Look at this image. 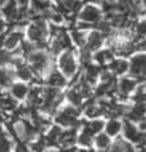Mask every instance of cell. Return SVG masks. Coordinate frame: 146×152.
Wrapping results in <instances>:
<instances>
[{
	"mask_svg": "<svg viewBox=\"0 0 146 152\" xmlns=\"http://www.w3.org/2000/svg\"><path fill=\"white\" fill-rule=\"evenodd\" d=\"M48 28H46L45 22L41 18L37 19L35 23H32L28 28V37L32 41H35L38 45V48H44L45 46V39L48 36Z\"/></svg>",
	"mask_w": 146,
	"mask_h": 152,
	"instance_id": "6da1fadb",
	"label": "cell"
},
{
	"mask_svg": "<svg viewBox=\"0 0 146 152\" xmlns=\"http://www.w3.org/2000/svg\"><path fill=\"white\" fill-rule=\"evenodd\" d=\"M58 152H76V148H62Z\"/></svg>",
	"mask_w": 146,
	"mask_h": 152,
	"instance_id": "74e56055",
	"label": "cell"
},
{
	"mask_svg": "<svg viewBox=\"0 0 146 152\" xmlns=\"http://www.w3.org/2000/svg\"><path fill=\"white\" fill-rule=\"evenodd\" d=\"M4 29V22H3V19L0 18V31H3Z\"/></svg>",
	"mask_w": 146,
	"mask_h": 152,
	"instance_id": "f35d334b",
	"label": "cell"
},
{
	"mask_svg": "<svg viewBox=\"0 0 146 152\" xmlns=\"http://www.w3.org/2000/svg\"><path fill=\"white\" fill-rule=\"evenodd\" d=\"M145 64H146V59H145V55L142 53L132 58L131 65H130L131 75H133V77L136 75V77L144 78V75H145Z\"/></svg>",
	"mask_w": 146,
	"mask_h": 152,
	"instance_id": "5b68a950",
	"label": "cell"
},
{
	"mask_svg": "<svg viewBox=\"0 0 146 152\" xmlns=\"http://www.w3.org/2000/svg\"><path fill=\"white\" fill-rule=\"evenodd\" d=\"M77 115H78V110H77L76 107L67 106L55 118V120H57V123H59L60 125H64V126H69V125L74 126V124L77 123Z\"/></svg>",
	"mask_w": 146,
	"mask_h": 152,
	"instance_id": "3957f363",
	"label": "cell"
},
{
	"mask_svg": "<svg viewBox=\"0 0 146 152\" xmlns=\"http://www.w3.org/2000/svg\"><path fill=\"white\" fill-rule=\"evenodd\" d=\"M81 8V3L78 0H57V9L60 14L76 13Z\"/></svg>",
	"mask_w": 146,
	"mask_h": 152,
	"instance_id": "52a82bcc",
	"label": "cell"
},
{
	"mask_svg": "<svg viewBox=\"0 0 146 152\" xmlns=\"http://www.w3.org/2000/svg\"><path fill=\"white\" fill-rule=\"evenodd\" d=\"M91 1H104V0H91Z\"/></svg>",
	"mask_w": 146,
	"mask_h": 152,
	"instance_id": "b9f144b4",
	"label": "cell"
},
{
	"mask_svg": "<svg viewBox=\"0 0 146 152\" xmlns=\"http://www.w3.org/2000/svg\"><path fill=\"white\" fill-rule=\"evenodd\" d=\"M50 18H51V20H53L54 23H60L62 20H63V15L60 14V13H50Z\"/></svg>",
	"mask_w": 146,
	"mask_h": 152,
	"instance_id": "e575fe53",
	"label": "cell"
},
{
	"mask_svg": "<svg viewBox=\"0 0 146 152\" xmlns=\"http://www.w3.org/2000/svg\"><path fill=\"white\" fill-rule=\"evenodd\" d=\"M145 116V105L144 102L141 104H136L135 107H132L130 113H128V118L131 120H136V121H142Z\"/></svg>",
	"mask_w": 146,
	"mask_h": 152,
	"instance_id": "8fae6325",
	"label": "cell"
},
{
	"mask_svg": "<svg viewBox=\"0 0 146 152\" xmlns=\"http://www.w3.org/2000/svg\"><path fill=\"white\" fill-rule=\"evenodd\" d=\"M136 33L141 37V39L144 37V35L146 33V23L145 22H141V23H139L136 26Z\"/></svg>",
	"mask_w": 146,
	"mask_h": 152,
	"instance_id": "836d02e7",
	"label": "cell"
},
{
	"mask_svg": "<svg viewBox=\"0 0 146 152\" xmlns=\"http://www.w3.org/2000/svg\"><path fill=\"white\" fill-rule=\"evenodd\" d=\"M109 66H110V70L115 74H123L128 69V64L124 60H114L111 61V64Z\"/></svg>",
	"mask_w": 146,
	"mask_h": 152,
	"instance_id": "9a60e30c",
	"label": "cell"
},
{
	"mask_svg": "<svg viewBox=\"0 0 146 152\" xmlns=\"http://www.w3.org/2000/svg\"><path fill=\"white\" fill-rule=\"evenodd\" d=\"M12 59V55L9 53H7L5 50H0V65H4L7 63H9Z\"/></svg>",
	"mask_w": 146,
	"mask_h": 152,
	"instance_id": "d6a6232c",
	"label": "cell"
},
{
	"mask_svg": "<svg viewBox=\"0 0 146 152\" xmlns=\"http://www.w3.org/2000/svg\"><path fill=\"white\" fill-rule=\"evenodd\" d=\"M80 18L87 23H97L101 18V12L96 7L86 5L80 13Z\"/></svg>",
	"mask_w": 146,
	"mask_h": 152,
	"instance_id": "8992f818",
	"label": "cell"
},
{
	"mask_svg": "<svg viewBox=\"0 0 146 152\" xmlns=\"http://www.w3.org/2000/svg\"><path fill=\"white\" fill-rule=\"evenodd\" d=\"M29 61H31V70L40 73L48 65V55L42 51H32L29 54Z\"/></svg>",
	"mask_w": 146,
	"mask_h": 152,
	"instance_id": "277c9868",
	"label": "cell"
},
{
	"mask_svg": "<svg viewBox=\"0 0 146 152\" xmlns=\"http://www.w3.org/2000/svg\"><path fill=\"white\" fill-rule=\"evenodd\" d=\"M48 83L50 84L51 87H62L66 84V78H64V75L62 73H59L58 70H53L49 75V79H48Z\"/></svg>",
	"mask_w": 146,
	"mask_h": 152,
	"instance_id": "7c38bea8",
	"label": "cell"
},
{
	"mask_svg": "<svg viewBox=\"0 0 146 152\" xmlns=\"http://www.w3.org/2000/svg\"><path fill=\"white\" fill-rule=\"evenodd\" d=\"M27 92H28L27 86H24L22 83H17L12 87V94L14 97H17V99H23V97L27 95Z\"/></svg>",
	"mask_w": 146,
	"mask_h": 152,
	"instance_id": "ac0fdd59",
	"label": "cell"
},
{
	"mask_svg": "<svg viewBox=\"0 0 146 152\" xmlns=\"http://www.w3.org/2000/svg\"><path fill=\"white\" fill-rule=\"evenodd\" d=\"M13 81V73L7 68H0V86H9Z\"/></svg>",
	"mask_w": 146,
	"mask_h": 152,
	"instance_id": "2e32d148",
	"label": "cell"
},
{
	"mask_svg": "<svg viewBox=\"0 0 146 152\" xmlns=\"http://www.w3.org/2000/svg\"><path fill=\"white\" fill-rule=\"evenodd\" d=\"M17 4H19L21 8H27L28 5V0H15Z\"/></svg>",
	"mask_w": 146,
	"mask_h": 152,
	"instance_id": "d590c367",
	"label": "cell"
},
{
	"mask_svg": "<svg viewBox=\"0 0 146 152\" xmlns=\"http://www.w3.org/2000/svg\"><path fill=\"white\" fill-rule=\"evenodd\" d=\"M124 142L122 138H118L113 145H111V148H110V152H123L124 151Z\"/></svg>",
	"mask_w": 146,
	"mask_h": 152,
	"instance_id": "4dcf8cb0",
	"label": "cell"
},
{
	"mask_svg": "<svg viewBox=\"0 0 146 152\" xmlns=\"http://www.w3.org/2000/svg\"><path fill=\"white\" fill-rule=\"evenodd\" d=\"M15 109V102L10 97H3L0 99V110L8 111V110H14Z\"/></svg>",
	"mask_w": 146,
	"mask_h": 152,
	"instance_id": "cb8c5ba5",
	"label": "cell"
},
{
	"mask_svg": "<svg viewBox=\"0 0 146 152\" xmlns=\"http://www.w3.org/2000/svg\"><path fill=\"white\" fill-rule=\"evenodd\" d=\"M21 50H22L23 54H27V55H29V54L35 50V45L29 44V42H22V45H21Z\"/></svg>",
	"mask_w": 146,
	"mask_h": 152,
	"instance_id": "1f68e13d",
	"label": "cell"
},
{
	"mask_svg": "<svg viewBox=\"0 0 146 152\" xmlns=\"http://www.w3.org/2000/svg\"><path fill=\"white\" fill-rule=\"evenodd\" d=\"M102 114V110L100 106H95V105H90V106L86 109V115L90 116V118H94V116H97Z\"/></svg>",
	"mask_w": 146,
	"mask_h": 152,
	"instance_id": "f1b7e54d",
	"label": "cell"
},
{
	"mask_svg": "<svg viewBox=\"0 0 146 152\" xmlns=\"http://www.w3.org/2000/svg\"><path fill=\"white\" fill-rule=\"evenodd\" d=\"M92 136L94 134L91 132H88L87 129H83V132L81 133V136L78 137V143L82 146H90L92 143Z\"/></svg>",
	"mask_w": 146,
	"mask_h": 152,
	"instance_id": "603a6c76",
	"label": "cell"
},
{
	"mask_svg": "<svg viewBox=\"0 0 146 152\" xmlns=\"http://www.w3.org/2000/svg\"><path fill=\"white\" fill-rule=\"evenodd\" d=\"M17 75H18L21 79L28 81V79H31V77H32V70H31V68H28V66H26L23 64H18L17 65Z\"/></svg>",
	"mask_w": 146,
	"mask_h": 152,
	"instance_id": "e0dca14e",
	"label": "cell"
},
{
	"mask_svg": "<svg viewBox=\"0 0 146 152\" xmlns=\"http://www.w3.org/2000/svg\"><path fill=\"white\" fill-rule=\"evenodd\" d=\"M113 59V53L110 50H102V51H99L95 55V60L100 64H104L108 60H111Z\"/></svg>",
	"mask_w": 146,
	"mask_h": 152,
	"instance_id": "44dd1931",
	"label": "cell"
},
{
	"mask_svg": "<svg viewBox=\"0 0 146 152\" xmlns=\"http://www.w3.org/2000/svg\"><path fill=\"white\" fill-rule=\"evenodd\" d=\"M9 148H10L9 139L5 137V133L0 128V152H9Z\"/></svg>",
	"mask_w": 146,
	"mask_h": 152,
	"instance_id": "484cf974",
	"label": "cell"
},
{
	"mask_svg": "<svg viewBox=\"0 0 146 152\" xmlns=\"http://www.w3.org/2000/svg\"><path fill=\"white\" fill-rule=\"evenodd\" d=\"M31 4H32V10L28 12L29 14L36 13V12H38V13H45L50 8V3L48 0H32Z\"/></svg>",
	"mask_w": 146,
	"mask_h": 152,
	"instance_id": "4fadbf2b",
	"label": "cell"
},
{
	"mask_svg": "<svg viewBox=\"0 0 146 152\" xmlns=\"http://www.w3.org/2000/svg\"><path fill=\"white\" fill-rule=\"evenodd\" d=\"M17 152H28V150L23 145H19L18 147H17Z\"/></svg>",
	"mask_w": 146,
	"mask_h": 152,
	"instance_id": "8d00e7d4",
	"label": "cell"
},
{
	"mask_svg": "<svg viewBox=\"0 0 146 152\" xmlns=\"http://www.w3.org/2000/svg\"><path fill=\"white\" fill-rule=\"evenodd\" d=\"M23 39V32H21V31H14V32H12L9 33V36L7 37V39H4V46L8 49V50H10V49H14L17 45L19 44L21 41H22Z\"/></svg>",
	"mask_w": 146,
	"mask_h": 152,
	"instance_id": "30bf717a",
	"label": "cell"
},
{
	"mask_svg": "<svg viewBox=\"0 0 146 152\" xmlns=\"http://www.w3.org/2000/svg\"><path fill=\"white\" fill-rule=\"evenodd\" d=\"M136 84H137V82L135 79L123 78V79H121V82H119V91H121L122 95H127L136 87Z\"/></svg>",
	"mask_w": 146,
	"mask_h": 152,
	"instance_id": "5bb4252c",
	"label": "cell"
},
{
	"mask_svg": "<svg viewBox=\"0 0 146 152\" xmlns=\"http://www.w3.org/2000/svg\"><path fill=\"white\" fill-rule=\"evenodd\" d=\"M78 152H94V151H88V150H81V151H78Z\"/></svg>",
	"mask_w": 146,
	"mask_h": 152,
	"instance_id": "60d3db41",
	"label": "cell"
},
{
	"mask_svg": "<svg viewBox=\"0 0 146 152\" xmlns=\"http://www.w3.org/2000/svg\"><path fill=\"white\" fill-rule=\"evenodd\" d=\"M102 41H104V35L99 31H94L87 36L85 48L87 49L88 51H94V50H97L99 48H100Z\"/></svg>",
	"mask_w": 146,
	"mask_h": 152,
	"instance_id": "ba28073f",
	"label": "cell"
},
{
	"mask_svg": "<svg viewBox=\"0 0 146 152\" xmlns=\"http://www.w3.org/2000/svg\"><path fill=\"white\" fill-rule=\"evenodd\" d=\"M72 37H73V40H74V42L78 46H81V48H83L85 46V44H86L85 32H82V31H73Z\"/></svg>",
	"mask_w": 146,
	"mask_h": 152,
	"instance_id": "4316f807",
	"label": "cell"
},
{
	"mask_svg": "<svg viewBox=\"0 0 146 152\" xmlns=\"http://www.w3.org/2000/svg\"><path fill=\"white\" fill-rule=\"evenodd\" d=\"M68 100L71 101L72 104H74L76 106H78L82 102V95H81V92L78 88H72V90L68 92Z\"/></svg>",
	"mask_w": 146,
	"mask_h": 152,
	"instance_id": "ffe728a7",
	"label": "cell"
},
{
	"mask_svg": "<svg viewBox=\"0 0 146 152\" xmlns=\"http://www.w3.org/2000/svg\"><path fill=\"white\" fill-rule=\"evenodd\" d=\"M97 29H99V32L102 33V35L109 33L111 31V23L109 22V20H102V22L97 23Z\"/></svg>",
	"mask_w": 146,
	"mask_h": 152,
	"instance_id": "f546056e",
	"label": "cell"
},
{
	"mask_svg": "<svg viewBox=\"0 0 146 152\" xmlns=\"http://www.w3.org/2000/svg\"><path fill=\"white\" fill-rule=\"evenodd\" d=\"M7 1H8V0H0V5H1V7H3V5H4V4H5V3H7Z\"/></svg>",
	"mask_w": 146,
	"mask_h": 152,
	"instance_id": "ab89813d",
	"label": "cell"
},
{
	"mask_svg": "<svg viewBox=\"0 0 146 152\" xmlns=\"http://www.w3.org/2000/svg\"><path fill=\"white\" fill-rule=\"evenodd\" d=\"M121 130V123L117 120H110L108 124H106V132L110 136H115L118 134V132Z\"/></svg>",
	"mask_w": 146,
	"mask_h": 152,
	"instance_id": "d4e9b609",
	"label": "cell"
},
{
	"mask_svg": "<svg viewBox=\"0 0 146 152\" xmlns=\"http://www.w3.org/2000/svg\"><path fill=\"white\" fill-rule=\"evenodd\" d=\"M96 145H97V147L104 150L110 145V139L108 138V136H105V134H99L96 137Z\"/></svg>",
	"mask_w": 146,
	"mask_h": 152,
	"instance_id": "83f0119b",
	"label": "cell"
},
{
	"mask_svg": "<svg viewBox=\"0 0 146 152\" xmlns=\"http://www.w3.org/2000/svg\"><path fill=\"white\" fill-rule=\"evenodd\" d=\"M85 128L87 129L88 132H91L92 134H95V133H99L104 128V123H102L101 120H94V121H90V123L86 124Z\"/></svg>",
	"mask_w": 146,
	"mask_h": 152,
	"instance_id": "7402d4cb",
	"label": "cell"
},
{
	"mask_svg": "<svg viewBox=\"0 0 146 152\" xmlns=\"http://www.w3.org/2000/svg\"><path fill=\"white\" fill-rule=\"evenodd\" d=\"M60 128L59 126H54L53 129L50 130V133L46 136L45 141L48 142V145L50 146H54V145H58V138H59V134H60Z\"/></svg>",
	"mask_w": 146,
	"mask_h": 152,
	"instance_id": "d6986e66",
	"label": "cell"
},
{
	"mask_svg": "<svg viewBox=\"0 0 146 152\" xmlns=\"http://www.w3.org/2000/svg\"><path fill=\"white\" fill-rule=\"evenodd\" d=\"M76 133H77L76 128L66 130V132H60V134H59V138H58V145H62L64 147L73 145V143L76 142Z\"/></svg>",
	"mask_w": 146,
	"mask_h": 152,
	"instance_id": "9c48e42d",
	"label": "cell"
},
{
	"mask_svg": "<svg viewBox=\"0 0 146 152\" xmlns=\"http://www.w3.org/2000/svg\"><path fill=\"white\" fill-rule=\"evenodd\" d=\"M59 66H60L62 72L67 77H72V75L76 73L77 65L74 61V58H73L72 50H68L67 53H64L60 56V59H59Z\"/></svg>",
	"mask_w": 146,
	"mask_h": 152,
	"instance_id": "7a4b0ae2",
	"label": "cell"
}]
</instances>
